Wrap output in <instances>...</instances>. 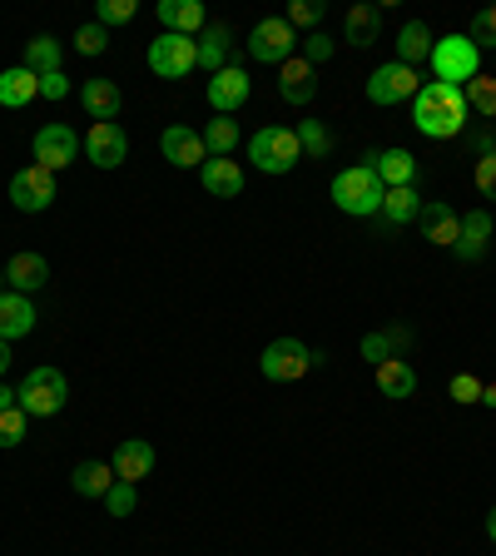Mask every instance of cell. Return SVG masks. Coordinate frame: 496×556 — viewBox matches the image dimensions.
<instances>
[{
  "instance_id": "8fae6325",
  "label": "cell",
  "mask_w": 496,
  "mask_h": 556,
  "mask_svg": "<svg viewBox=\"0 0 496 556\" xmlns=\"http://www.w3.org/2000/svg\"><path fill=\"white\" fill-rule=\"evenodd\" d=\"M11 204L21 214H40V208L55 204V174L40 169V164H25L11 174Z\"/></svg>"
},
{
  "instance_id": "681fc988",
  "label": "cell",
  "mask_w": 496,
  "mask_h": 556,
  "mask_svg": "<svg viewBox=\"0 0 496 556\" xmlns=\"http://www.w3.org/2000/svg\"><path fill=\"white\" fill-rule=\"evenodd\" d=\"M486 536H492V546H496V507L486 511Z\"/></svg>"
},
{
  "instance_id": "b9f144b4",
  "label": "cell",
  "mask_w": 496,
  "mask_h": 556,
  "mask_svg": "<svg viewBox=\"0 0 496 556\" xmlns=\"http://www.w3.org/2000/svg\"><path fill=\"white\" fill-rule=\"evenodd\" d=\"M104 507H110V517H129V511L139 507V492L129 482H115L110 486V497H104Z\"/></svg>"
},
{
  "instance_id": "484cf974",
  "label": "cell",
  "mask_w": 496,
  "mask_h": 556,
  "mask_svg": "<svg viewBox=\"0 0 496 556\" xmlns=\"http://www.w3.org/2000/svg\"><path fill=\"white\" fill-rule=\"evenodd\" d=\"M378 30H382V11L378 5H353V11L343 15V40L347 46H358V50H368V46H378Z\"/></svg>"
},
{
  "instance_id": "d6986e66",
  "label": "cell",
  "mask_w": 496,
  "mask_h": 556,
  "mask_svg": "<svg viewBox=\"0 0 496 556\" xmlns=\"http://www.w3.org/2000/svg\"><path fill=\"white\" fill-rule=\"evenodd\" d=\"M154 15H160V25L169 35H189V40H199V30H204V21H208L199 0H160Z\"/></svg>"
},
{
  "instance_id": "7bdbcfd3",
  "label": "cell",
  "mask_w": 496,
  "mask_h": 556,
  "mask_svg": "<svg viewBox=\"0 0 496 556\" xmlns=\"http://www.w3.org/2000/svg\"><path fill=\"white\" fill-rule=\"evenodd\" d=\"M303 60H308L313 70H318V65H328V60H333V40H328L323 30H313L308 40H303Z\"/></svg>"
},
{
  "instance_id": "f35d334b",
  "label": "cell",
  "mask_w": 496,
  "mask_h": 556,
  "mask_svg": "<svg viewBox=\"0 0 496 556\" xmlns=\"http://www.w3.org/2000/svg\"><path fill=\"white\" fill-rule=\"evenodd\" d=\"M447 397H452V403H462V407L482 403V378H472V372H457V378L447 382Z\"/></svg>"
},
{
  "instance_id": "e575fe53",
  "label": "cell",
  "mask_w": 496,
  "mask_h": 556,
  "mask_svg": "<svg viewBox=\"0 0 496 556\" xmlns=\"http://www.w3.org/2000/svg\"><path fill=\"white\" fill-rule=\"evenodd\" d=\"M298 144H303V154H308V160H328V150H333V135H328L318 119H303V125H298Z\"/></svg>"
},
{
  "instance_id": "44dd1931",
  "label": "cell",
  "mask_w": 496,
  "mask_h": 556,
  "mask_svg": "<svg viewBox=\"0 0 496 556\" xmlns=\"http://www.w3.org/2000/svg\"><path fill=\"white\" fill-rule=\"evenodd\" d=\"M35 318H40V313H35V303L25 299V293H15V289L0 293V338H5V343L35 333Z\"/></svg>"
},
{
  "instance_id": "30bf717a",
  "label": "cell",
  "mask_w": 496,
  "mask_h": 556,
  "mask_svg": "<svg viewBox=\"0 0 496 556\" xmlns=\"http://www.w3.org/2000/svg\"><path fill=\"white\" fill-rule=\"evenodd\" d=\"M422 80H417V70L403 65V60H387L368 75V100L372 104H403V100H417Z\"/></svg>"
},
{
  "instance_id": "83f0119b",
  "label": "cell",
  "mask_w": 496,
  "mask_h": 556,
  "mask_svg": "<svg viewBox=\"0 0 496 556\" xmlns=\"http://www.w3.org/2000/svg\"><path fill=\"white\" fill-rule=\"evenodd\" d=\"M35 94H40V75H30L25 65L0 70V104H5V110H25Z\"/></svg>"
},
{
  "instance_id": "f546056e",
  "label": "cell",
  "mask_w": 496,
  "mask_h": 556,
  "mask_svg": "<svg viewBox=\"0 0 496 556\" xmlns=\"http://www.w3.org/2000/svg\"><path fill=\"white\" fill-rule=\"evenodd\" d=\"M119 477H115V467L110 463H80L75 472H69V486L80 492V497H94V502H104L110 497V486H115Z\"/></svg>"
},
{
  "instance_id": "ee69618b",
  "label": "cell",
  "mask_w": 496,
  "mask_h": 556,
  "mask_svg": "<svg viewBox=\"0 0 496 556\" xmlns=\"http://www.w3.org/2000/svg\"><path fill=\"white\" fill-rule=\"evenodd\" d=\"M476 189L496 204V150H486L482 160H476Z\"/></svg>"
},
{
  "instance_id": "f6af8a7d",
  "label": "cell",
  "mask_w": 496,
  "mask_h": 556,
  "mask_svg": "<svg viewBox=\"0 0 496 556\" xmlns=\"http://www.w3.org/2000/svg\"><path fill=\"white\" fill-rule=\"evenodd\" d=\"M40 94H46V100H65V94H69L65 70H60V75H46V80H40Z\"/></svg>"
},
{
  "instance_id": "7c38bea8",
  "label": "cell",
  "mask_w": 496,
  "mask_h": 556,
  "mask_svg": "<svg viewBox=\"0 0 496 556\" xmlns=\"http://www.w3.org/2000/svg\"><path fill=\"white\" fill-rule=\"evenodd\" d=\"M80 150L90 154L94 169H119L129 160V135L110 119V125H90V135L80 139Z\"/></svg>"
},
{
  "instance_id": "9a60e30c",
  "label": "cell",
  "mask_w": 496,
  "mask_h": 556,
  "mask_svg": "<svg viewBox=\"0 0 496 556\" xmlns=\"http://www.w3.org/2000/svg\"><path fill=\"white\" fill-rule=\"evenodd\" d=\"M154 463H160V452H154V442H144V438H125L115 447V457H110V467H115V477L119 482H144V477L154 472Z\"/></svg>"
},
{
  "instance_id": "4dcf8cb0",
  "label": "cell",
  "mask_w": 496,
  "mask_h": 556,
  "mask_svg": "<svg viewBox=\"0 0 496 556\" xmlns=\"http://www.w3.org/2000/svg\"><path fill=\"white\" fill-rule=\"evenodd\" d=\"M229 25H208V35H199V70H208V75H219L224 65H229Z\"/></svg>"
},
{
  "instance_id": "c3c4849f",
  "label": "cell",
  "mask_w": 496,
  "mask_h": 556,
  "mask_svg": "<svg viewBox=\"0 0 496 556\" xmlns=\"http://www.w3.org/2000/svg\"><path fill=\"white\" fill-rule=\"evenodd\" d=\"M482 403L496 407V382H482Z\"/></svg>"
},
{
  "instance_id": "74e56055",
  "label": "cell",
  "mask_w": 496,
  "mask_h": 556,
  "mask_svg": "<svg viewBox=\"0 0 496 556\" xmlns=\"http://www.w3.org/2000/svg\"><path fill=\"white\" fill-rule=\"evenodd\" d=\"M25 428H30V417H25L21 407L0 413V447H21V442H25Z\"/></svg>"
},
{
  "instance_id": "277c9868",
  "label": "cell",
  "mask_w": 496,
  "mask_h": 556,
  "mask_svg": "<svg viewBox=\"0 0 496 556\" xmlns=\"http://www.w3.org/2000/svg\"><path fill=\"white\" fill-rule=\"evenodd\" d=\"M428 65H432V75H437L442 85L462 90L467 80H476V75H482V50H476L467 35H442V40H432Z\"/></svg>"
},
{
  "instance_id": "603a6c76",
  "label": "cell",
  "mask_w": 496,
  "mask_h": 556,
  "mask_svg": "<svg viewBox=\"0 0 496 556\" xmlns=\"http://www.w3.org/2000/svg\"><path fill=\"white\" fill-rule=\"evenodd\" d=\"M368 160H372V174L382 179V189L417 185V154L412 150H378V154H368Z\"/></svg>"
},
{
  "instance_id": "ab89813d",
  "label": "cell",
  "mask_w": 496,
  "mask_h": 556,
  "mask_svg": "<svg viewBox=\"0 0 496 556\" xmlns=\"http://www.w3.org/2000/svg\"><path fill=\"white\" fill-rule=\"evenodd\" d=\"M283 21H289L293 30H308L313 35V30H318V21H323V5H313V0H293Z\"/></svg>"
},
{
  "instance_id": "6da1fadb",
  "label": "cell",
  "mask_w": 496,
  "mask_h": 556,
  "mask_svg": "<svg viewBox=\"0 0 496 556\" xmlns=\"http://www.w3.org/2000/svg\"><path fill=\"white\" fill-rule=\"evenodd\" d=\"M467 100H462V90H452V85H442V80H428L422 90H417V100H412V125L422 129L428 139H457V135H467Z\"/></svg>"
},
{
  "instance_id": "ffe728a7",
  "label": "cell",
  "mask_w": 496,
  "mask_h": 556,
  "mask_svg": "<svg viewBox=\"0 0 496 556\" xmlns=\"http://www.w3.org/2000/svg\"><path fill=\"white\" fill-rule=\"evenodd\" d=\"M422 204H428V199L417 194V185L387 189V194H382V208H378L382 229H407V224H417V214H422Z\"/></svg>"
},
{
  "instance_id": "8d00e7d4",
  "label": "cell",
  "mask_w": 496,
  "mask_h": 556,
  "mask_svg": "<svg viewBox=\"0 0 496 556\" xmlns=\"http://www.w3.org/2000/svg\"><path fill=\"white\" fill-rule=\"evenodd\" d=\"M75 50H80L85 60H90V55H104V50H110V30H104L100 21H94V25H80V30H75Z\"/></svg>"
},
{
  "instance_id": "52a82bcc",
  "label": "cell",
  "mask_w": 496,
  "mask_h": 556,
  "mask_svg": "<svg viewBox=\"0 0 496 556\" xmlns=\"http://www.w3.org/2000/svg\"><path fill=\"white\" fill-rule=\"evenodd\" d=\"M144 60H150V70L160 80H185L189 70H199V40L164 30L160 40H150V55Z\"/></svg>"
},
{
  "instance_id": "e0dca14e",
  "label": "cell",
  "mask_w": 496,
  "mask_h": 556,
  "mask_svg": "<svg viewBox=\"0 0 496 556\" xmlns=\"http://www.w3.org/2000/svg\"><path fill=\"white\" fill-rule=\"evenodd\" d=\"M278 94L289 104H313V94H318V70L303 55L283 60V70H278Z\"/></svg>"
},
{
  "instance_id": "60d3db41",
  "label": "cell",
  "mask_w": 496,
  "mask_h": 556,
  "mask_svg": "<svg viewBox=\"0 0 496 556\" xmlns=\"http://www.w3.org/2000/svg\"><path fill=\"white\" fill-rule=\"evenodd\" d=\"M94 15H100V25L110 30V25H129V21H135L139 5H135V0H100V11H94Z\"/></svg>"
},
{
  "instance_id": "4316f807",
  "label": "cell",
  "mask_w": 496,
  "mask_h": 556,
  "mask_svg": "<svg viewBox=\"0 0 496 556\" xmlns=\"http://www.w3.org/2000/svg\"><path fill=\"white\" fill-rule=\"evenodd\" d=\"M199 179H204V189H208L214 199H239V194H243V169H239V160H204Z\"/></svg>"
},
{
  "instance_id": "5bb4252c",
  "label": "cell",
  "mask_w": 496,
  "mask_h": 556,
  "mask_svg": "<svg viewBox=\"0 0 496 556\" xmlns=\"http://www.w3.org/2000/svg\"><path fill=\"white\" fill-rule=\"evenodd\" d=\"M160 150H164V160H169L174 169H204V160H208L204 135H199V129H189V125H169V129H164Z\"/></svg>"
},
{
  "instance_id": "ba28073f",
  "label": "cell",
  "mask_w": 496,
  "mask_h": 556,
  "mask_svg": "<svg viewBox=\"0 0 496 556\" xmlns=\"http://www.w3.org/2000/svg\"><path fill=\"white\" fill-rule=\"evenodd\" d=\"M293 50H298V30L283 15H268V21H258L249 30V55L258 65H283V60H293Z\"/></svg>"
},
{
  "instance_id": "4fadbf2b",
  "label": "cell",
  "mask_w": 496,
  "mask_h": 556,
  "mask_svg": "<svg viewBox=\"0 0 496 556\" xmlns=\"http://www.w3.org/2000/svg\"><path fill=\"white\" fill-rule=\"evenodd\" d=\"M249 94H254L249 70L224 65L219 75H208V104H214L219 115H233V110H243V104H249Z\"/></svg>"
},
{
  "instance_id": "d4e9b609",
  "label": "cell",
  "mask_w": 496,
  "mask_h": 556,
  "mask_svg": "<svg viewBox=\"0 0 496 556\" xmlns=\"http://www.w3.org/2000/svg\"><path fill=\"white\" fill-rule=\"evenodd\" d=\"M372 382H378V393L393 397V403H403V397L417 393V372H412V363H407V358L378 363V368H372Z\"/></svg>"
},
{
  "instance_id": "d6a6232c",
  "label": "cell",
  "mask_w": 496,
  "mask_h": 556,
  "mask_svg": "<svg viewBox=\"0 0 496 556\" xmlns=\"http://www.w3.org/2000/svg\"><path fill=\"white\" fill-rule=\"evenodd\" d=\"M462 100H467V115L476 119H496V75H476V80L462 85Z\"/></svg>"
},
{
  "instance_id": "bcb514c9",
  "label": "cell",
  "mask_w": 496,
  "mask_h": 556,
  "mask_svg": "<svg viewBox=\"0 0 496 556\" xmlns=\"http://www.w3.org/2000/svg\"><path fill=\"white\" fill-rule=\"evenodd\" d=\"M11 407H21V403H15V388H5V382H0V413H11Z\"/></svg>"
},
{
  "instance_id": "836d02e7",
  "label": "cell",
  "mask_w": 496,
  "mask_h": 556,
  "mask_svg": "<svg viewBox=\"0 0 496 556\" xmlns=\"http://www.w3.org/2000/svg\"><path fill=\"white\" fill-rule=\"evenodd\" d=\"M204 150H208V160H229V154L239 150V125H233V115L208 119V129H204Z\"/></svg>"
},
{
  "instance_id": "7dc6e473",
  "label": "cell",
  "mask_w": 496,
  "mask_h": 556,
  "mask_svg": "<svg viewBox=\"0 0 496 556\" xmlns=\"http://www.w3.org/2000/svg\"><path fill=\"white\" fill-rule=\"evenodd\" d=\"M5 372H11V343L0 338V378H5Z\"/></svg>"
},
{
  "instance_id": "7a4b0ae2",
  "label": "cell",
  "mask_w": 496,
  "mask_h": 556,
  "mask_svg": "<svg viewBox=\"0 0 496 556\" xmlns=\"http://www.w3.org/2000/svg\"><path fill=\"white\" fill-rule=\"evenodd\" d=\"M15 403H21L25 417H55V413H65V403H69L65 372L50 368V363L30 368V372L21 378V388H15Z\"/></svg>"
},
{
  "instance_id": "ac0fdd59",
  "label": "cell",
  "mask_w": 496,
  "mask_h": 556,
  "mask_svg": "<svg viewBox=\"0 0 496 556\" xmlns=\"http://www.w3.org/2000/svg\"><path fill=\"white\" fill-rule=\"evenodd\" d=\"M5 283H11L15 293H25V299H30L35 289H46V283H50V258L46 254H30V249H25V254H11V264H5Z\"/></svg>"
},
{
  "instance_id": "8992f818",
  "label": "cell",
  "mask_w": 496,
  "mask_h": 556,
  "mask_svg": "<svg viewBox=\"0 0 496 556\" xmlns=\"http://www.w3.org/2000/svg\"><path fill=\"white\" fill-rule=\"evenodd\" d=\"M249 160H254V169H264V174H289L293 164L303 160L298 129L264 125V129H258L254 139H249Z\"/></svg>"
},
{
  "instance_id": "f1b7e54d",
  "label": "cell",
  "mask_w": 496,
  "mask_h": 556,
  "mask_svg": "<svg viewBox=\"0 0 496 556\" xmlns=\"http://www.w3.org/2000/svg\"><path fill=\"white\" fill-rule=\"evenodd\" d=\"M60 60H65V46H60L55 35H35V40H25V60L21 65L30 70V75H60Z\"/></svg>"
},
{
  "instance_id": "9c48e42d",
  "label": "cell",
  "mask_w": 496,
  "mask_h": 556,
  "mask_svg": "<svg viewBox=\"0 0 496 556\" xmlns=\"http://www.w3.org/2000/svg\"><path fill=\"white\" fill-rule=\"evenodd\" d=\"M30 154H35L40 169L60 174V169H69V164L80 160V135H75L69 125H40L35 139H30Z\"/></svg>"
},
{
  "instance_id": "cb8c5ba5",
  "label": "cell",
  "mask_w": 496,
  "mask_h": 556,
  "mask_svg": "<svg viewBox=\"0 0 496 556\" xmlns=\"http://www.w3.org/2000/svg\"><path fill=\"white\" fill-rule=\"evenodd\" d=\"M80 104H85V115H90L94 125H110V119L119 115L125 94H119L115 80H85L80 85Z\"/></svg>"
},
{
  "instance_id": "d590c367",
  "label": "cell",
  "mask_w": 496,
  "mask_h": 556,
  "mask_svg": "<svg viewBox=\"0 0 496 556\" xmlns=\"http://www.w3.org/2000/svg\"><path fill=\"white\" fill-rule=\"evenodd\" d=\"M467 40H472L476 50H496V5H486V11L472 15V30H467Z\"/></svg>"
},
{
  "instance_id": "7402d4cb",
  "label": "cell",
  "mask_w": 496,
  "mask_h": 556,
  "mask_svg": "<svg viewBox=\"0 0 496 556\" xmlns=\"http://www.w3.org/2000/svg\"><path fill=\"white\" fill-rule=\"evenodd\" d=\"M486 249H492V219H486V208H472V214H462V233L452 243V254L462 264H476Z\"/></svg>"
},
{
  "instance_id": "f907efd6",
  "label": "cell",
  "mask_w": 496,
  "mask_h": 556,
  "mask_svg": "<svg viewBox=\"0 0 496 556\" xmlns=\"http://www.w3.org/2000/svg\"><path fill=\"white\" fill-rule=\"evenodd\" d=\"M5 289H11V283H5V268H0V293H5Z\"/></svg>"
},
{
  "instance_id": "2e32d148",
  "label": "cell",
  "mask_w": 496,
  "mask_h": 556,
  "mask_svg": "<svg viewBox=\"0 0 496 556\" xmlns=\"http://www.w3.org/2000/svg\"><path fill=\"white\" fill-rule=\"evenodd\" d=\"M417 229H422V239H428V243L452 249V243H457V233H462V214H457V208H447L442 199H428V204H422V214H417Z\"/></svg>"
},
{
  "instance_id": "5b68a950",
  "label": "cell",
  "mask_w": 496,
  "mask_h": 556,
  "mask_svg": "<svg viewBox=\"0 0 496 556\" xmlns=\"http://www.w3.org/2000/svg\"><path fill=\"white\" fill-rule=\"evenodd\" d=\"M318 363H323V353H313L298 338H274V343L258 353V372H264L268 382H298V378H308Z\"/></svg>"
},
{
  "instance_id": "1f68e13d",
  "label": "cell",
  "mask_w": 496,
  "mask_h": 556,
  "mask_svg": "<svg viewBox=\"0 0 496 556\" xmlns=\"http://www.w3.org/2000/svg\"><path fill=\"white\" fill-rule=\"evenodd\" d=\"M428 55H432V30H428V21H407L403 30H397V60L417 70V60H428Z\"/></svg>"
},
{
  "instance_id": "3957f363",
  "label": "cell",
  "mask_w": 496,
  "mask_h": 556,
  "mask_svg": "<svg viewBox=\"0 0 496 556\" xmlns=\"http://www.w3.org/2000/svg\"><path fill=\"white\" fill-rule=\"evenodd\" d=\"M382 179L372 174V164H353V169H338L333 179V204L343 208V214H353V219H378L382 208Z\"/></svg>"
}]
</instances>
